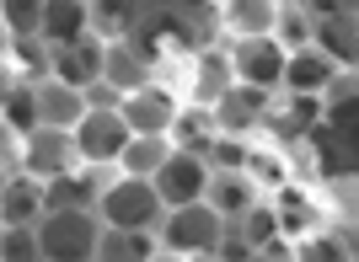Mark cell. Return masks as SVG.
Here are the masks:
<instances>
[{
	"label": "cell",
	"mask_w": 359,
	"mask_h": 262,
	"mask_svg": "<svg viewBox=\"0 0 359 262\" xmlns=\"http://www.w3.org/2000/svg\"><path fill=\"white\" fill-rule=\"evenodd\" d=\"M166 214H172V209L161 204L156 182H145V177H118V182H102V193H97V219H102L107 230L156 235L166 225Z\"/></svg>",
	"instance_id": "6da1fadb"
},
{
	"label": "cell",
	"mask_w": 359,
	"mask_h": 262,
	"mask_svg": "<svg viewBox=\"0 0 359 262\" xmlns=\"http://www.w3.org/2000/svg\"><path fill=\"white\" fill-rule=\"evenodd\" d=\"M38 247L43 262H97L102 247V219L97 209H60L38 219Z\"/></svg>",
	"instance_id": "7a4b0ae2"
},
{
	"label": "cell",
	"mask_w": 359,
	"mask_h": 262,
	"mask_svg": "<svg viewBox=\"0 0 359 262\" xmlns=\"http://www.w3.org/2000/svg\"><path fill=\"white\" fill-rule=\"evenodd\" d=\"M231 235V219L220 214L215 204H188V209H172L166 225L156 230L166 251H182V257H215Z\"/></svg>",
	"instance_id": "3957f363"
},
{
	"label": "cell",
	"mask_w": 359,
	"mask_h": 262,
	"mask_svg": "<svg viewBox=\"0 0 359 262\" xmlns=\"http://www.w3.org/2000/svg\"><path fill=\"white\" fill-rule=\"evenodd\" d=\"M16 145H22V177H32V182H60V177L86 172L75 134L65 129H38L27 139H16Z\"/></svg>",
	"instance_id": "277c9868"
},
{
	"label": "cell",
	"mask_w": 359,
	"mask_h": 262,
	"mask_svg": "<svg viewBox=\"0 0 359 262\" xmlns=\"http://www.w3.org/2000/svg\"><path fill=\"white\" fill-rule=\"evenodd\" d=\"M75 145H81V160H86V172H118L123 150L135 145V129H129V118L118 113H91L81 129H75Z\"/></svg>",
	"instance_id": "5b68a950"
},
{
	"label": "cell",
	"mask_w": 359,
	"mask_h": 262,
	"mask_svg": "<svg viewBox=\"0 0 359 262\" xmlns=\"http://www.w3.org/2000/svg\"><path fill=\"white\" fill-rule=\"evenodd\" d=\"M231 48V70H236V86H252V91H285V70H290V54L279 48V38H241V43H225Z\"/></svg>",
	"instance_id": "8992f818"
},
{
	"label": "cell",
	"mask_w": 359,
	"mask_h": 262,
	"mask_svg": "<svg viewBox=\"0 0 359 262\" xmlns=\"http://www.w3.org/2000/svg\"><path fill=\"white\" fill-rule=\"evenodd\" d=\"M210 182H215L210 156L177 150V156L161 166V177H156V193H161L166 209H188V204H210Z\"/></svg>",
	"instance_id": "52a82bcc"
},
{
	"label": "cell",
	"mask_w": 359,
	"mask_h": 262,
	"mask_svg": "<svg viewBox=\"0 0 359 262\" xmlns=\"http://www.w3.org/2000/svg\"><path fill=\"white\" fill-rule=\"evenodd\" d=\"M273 107H279V102H273L269 91L236 86L220 107H215V129H220V139H241V145H257V134L273 123Z\"/></svg>",
	"instance_id": "ba28073f"
},
{
	"label": "cell",
	"mask_w": 359,
	"mask_h": 262,
	"mask_svg": "<svg viewBox=\"0 0 359 262\" xmlns=\"http://www.w3.org/2000/svg\"><path fill=\"white\" fill-rule=\"evenodd\" d=\"M177 113H182V97L156 86V81H150L145 91H135V97H123V118H129L135 139H172Z\"/></svg>",
	"instance_id": "9c48e42d"
},
{
	"label": "cell",
	"mask_w": 359,
	"mask_h": 262,
	"mask_svg": "<svg viewBox=\"0 0 359 262\" xmlns=\"http://www.w3.org/2000/svg\"><path fill=\"white\" fill-rule=\"evenodd\" d=\"M236 91V70H231V48H194V70H188V97L182 102H194V107H220L225 97Z\"/></svg>",
	"instance_id": "30bf717a"
},
{
	"label": "cell",
	"mask_w": 359,
	"mask_h": 262,
	"mask_svg": "<svg viewBox=\"0 0 359 262\" xmlns=\"http://www.w3.org/2000/svg\"><path fill=\"white\" fill-rule=\"evenodd\" d=\"M32 97H38V123L43 129H65L75 134L81 123L91 118V102L81 86H65V81H54V75H43V81H32Z\"/></svg>",
	"instance_id": "8fae6325"
},
{
	"label": "cell",
	"mask_w": 359,
	"mask_h": 262,
	"mask_svg": "<svg viewBox=\"0 0 359 262\" xmlns=\"http://www.w3.org/2000/svg\"><path fill=\"white\" fill-rule=\"evenodd\" d=\"M102 81L107 86H118L123 97H135L156 81V54L135 43V38H123V43H102Z\"/></svg>",
	"instance_id": "7c38bea8"
},
{
	"label": "cell",
	"mask_w": 359,
	"mask_h": 262,
	"mask_svg": "<svg viewBox=\"0 0 359 262\" xmlns=\"http://www.w3.org/2000/svg\"><path fill=\"white\" fill-rule=\"evenodd\" d=\"M338 64H332L322 48H306V54H290V70H285V97L295 102H327L332 81H338Z\"/></svg>",
	"instance_id": "4fadbf2b"
},
{
	"label": "cell",
	"mask_w": 359,
	"mask_h": 262,
	"mask_svg": "<svg viewBox=\"0 0 359 262\" xmlns=\"http://www.w3.org/2000/svg\"><path fill=\"white\" fill-rule=\"evenodd\" d=\"M220 27L231 43H241V38H273L279 32V0H231V6H220Z\"/></svg>",
	"instance_id": "5bb4252c"
},
{
	"label": "cell",
	"mask_w": 359,
	"mask_h": 262,
	"mask_svg": "<svg viewBox=\"0 0 359 262\" xmlns=\"http://www.w3.org/2000/svg\"><path fill=\"white\" fill-rule=\"evenodd\" d=\"M91 32V6L86 0H48L43 6V43L48 48H75Z\"/></svg>",
	"instance_id": "9a60e30c"
},
{
	"label": "cell",
	"mask_w": 359,
	"mask_h": 262,
	"mask_svg": "<svg viewBox=\"0 0 359 262\" xmlns=\"http://www.w3.org/2000/svg\"><path fill=\"white\" fill-rule=\"evenodd\" d=\"M48 75L86 91L91 81H102V43L86 38V43H75V48H48Z\"/></svg>",
	"instance_id": "2e32d148"
},
{
	"label": "cell",
	"mask_w": 359,
	"mask_h": 262,
	"mask_svg": "<svg viewBox=\"0 0 359 262\" xmlns=\"http://www.w3.org/2000/svg\"><path fill=\"white\" fill-rule=\"evenodd\" d=\"M210 204L220 209L231 225H236L241 214H252V209L263 204V188H257L247 172H215V182H210Z\"/></svg>",
	"instance_id": "e0dca14e"
},
{
	"label": "cell",
	"mask_w": 359,
	"mask_h": 262,
	"mask_svg": "<svg viewBox=\"0 0 359 262\" xmlns=\"http://www.w3.org/2000/svg\"><path fill=\"white\" fill-rule=\"evenodd\" d=\"M48 214L43 182L32 177H6V193H0V225H38Z\"/></svg>",
	"instance_id": "ac0fdd59"
},
{
	"label": "cell",
	"mask_w": 359,
	"mask_h": 262,
	"mask_svg": "<svg viewBox=\"0 0 359 262\" xmlns=\"http://www.w3.org/2000/svg\"><path fill=\"white\" fill-rule=\"evenodd\" d=\"M172 145H177V150H198V156H210V150L220 145L215 113H210V107L182 102V113H177V129H172Z\"/></svg>",
	"instance_id": "d6986e66"
},
{
	"label": "cell",
	"mask_w": 359,
	"mask_h": 262,
	"mask_svg": "<svg viewBox=\"0 0 359 262\" xmlns=\"http://www.w3.org/2000/svg\"><path fill=\"white\" fill-rule=\"evenodd\" d=\"M161 251V241L145 230H107L102 225V247H97V262H150Z\"/></svg>",
	"instance_id": "ffe728a7"
},
{
	"label": "cell",
	"mask_w": 359,
	"mask_h": 262,
	"mask_svg": "<svg viewBox=\"0 0 359 262\" xmlns=\"http://www.w3.org/2000/svg\"><path fill=\"white\" fill-rule=\"evenodd\" d=\"M177 156V145L172 139H135V145L123 150V160H118V172L123 177H145V182H156L161 177V166Z\"/></svg>",
	"instance_id": "44dd1931"
},
{
	"label": "cell",
	"mask_w": 359,
	"mask_h": 262,
	"mask_svg": "<svg viewBox=\"0 0 359 262\" xmlns=\"http://www.w3.org/2000/svg\"><path fill=\"white\" fill-rule=\"evenodd\" d=\"M279 48L285 54H306V48H316V11L311 6H279Z\"/></svg>",
	"instance_id": "7402d4cb"
},
{
	"label": "cell",
	"mask_w": 359,
	"mask_h": 262,
	"mask_svg": "<svg viewBox=\"0 0 359 262\" xmlns=\"http://www.w3.org/2000/svg\"><path fill=\"white\" fill-rule=\"evenodd\" d=\"M43 123H38V97H32V86H6V139H27V134H38Z\"/></svg>",
	"instance_id": "603a6c76"
},
{
	"label": "cell",
	"mask_w": 359,
	"mask_h": 262,
	"mask_svg": "<svg viewBox=\"0 0 359 262\" xmlns=\"http://www.w3.org/2000/svg\"><path fill=\"white\" fill-rule=\"evenodd\" d=\"M43 6L48 0H6V32L11 43H43Z\"/></svg>",
	"instance_id": "cb8c5ba5"
},
{
	"label": "cell",
	"mask_w": 359,
	"mask_h": 262,
	"mask_svg": "<svg viewBox=\"0 0 359 262\" xmlns=\"http://www.w3.org/2000/svg\"><path fill=\"white\" fill-rule=\"evenodd\" d=\"M295 262H354V247L344 241V230H311L295 241Z\"/></svg>",
	"instance_id": "d4e9b609"
},
{
	"label": "cell",
	"mask_w": 359,
	"mask_h": 262,
	"mask_svg": "<svg viewBox=\"0 0 359 262\" xmlns=\"http://www.w3.org/2000/svg\"><path fill=\"white\" fill-rule=\"evenodd\" d=\"M247 177H252L257 188H285V182H290V160H285V150L252 145V156H247Z\"/></svg>",
	"instance_id": "484cf974"
},
{
	"label": "cell",
	"mask_w": 359,
	"mask_h": 262,
	"mask_svg": "<svg viewBox=\"0 0 359 262\" xmlns=\"http://www.w3.org/2000/svg\"><path fill=\"white\" fill-rule=\"evenodd\" d=\"M0 262H43L38 225H0Z\"/></svg>",
	"instance_id": "4316f807"
},
{
	"label": "cell",
	"mask_w": 359,
	"mask_h": 262,
	"mask_svg": "<svg viewBox=\"0 0 359 262\" xmlns=\"http://www.w3.org/2000/svg\"><path fill=\"white\" fill-rule=\"evenodd\" d=\"M247 262H295V241H273V247H263V251H252Z\"/></svg>",
	"instance_id": "83f0119b"
},
{
	"label": "cell",
	"mask_w": 359,
	"mask_h": 262,
	"mask_svg": "<svg viewBox=\"0 0 359 262\" xmlns=\"http://www.w3.org/2000/svg\"><path fill=\"white\" fill-rule=\"evenodd\" d=\"M344 241L354 247V257H359V219H354V225H344Z\"/></svg>",
	"instance_id": "f1b7e54d"
},
{
	"label": "cell",
	"mask_w": 359,
	"mask_h": 262,
	"mask_svg": "<svg viewBox=\"0 0 359 262\" xmlns=\"http://www.w3.org/2000/svg\"><path fill=\"white\" fill-rule=\"evenodd\" d=\"M150 262H194V257H182V251H166V247H161V251H156Z\"/></svg>",
	"instance_id": "f546056e"
},
{
	"label": "cell",
	"mask_w": 359,
	"mask_h": 262,
	"mask_svg": "<svg viewBox=\"0 0 359 262\" xmlns=\"http://www.w3.org/2000/svg\"><path fill=\"white\" fill-rule=\"evenodd\" d=\"M194 262H231V257H220V251H215V257H194Z\"/></svg>",
	"instance_id": "4dcf8cb0"
},
{
	"label": "cell",
	"mask_w": 359,
	"mask_h": 262,
	"mask_svg": "<svg viewBox=\"0 0 359 262\" xmlns=\"http://www.w3.org/2000/svg\"><path fill=\"white\" fill-rule=\"evenodd\" d=\"M354 262H359V257H354Z\"/></svg>",
	"instance_id": "1f68e13d"
}]
</instances>
